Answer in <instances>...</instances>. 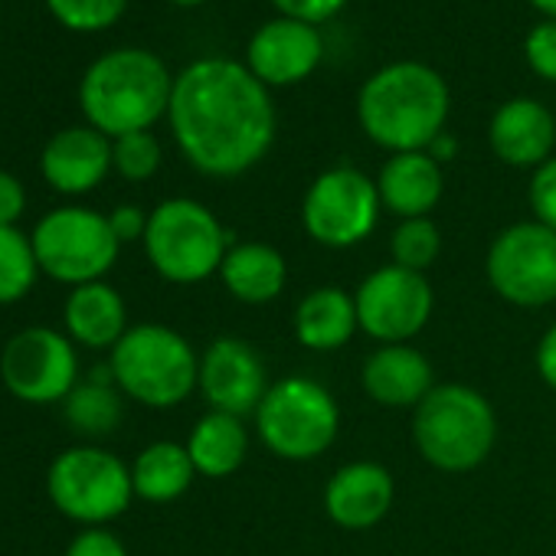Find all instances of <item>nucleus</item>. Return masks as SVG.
I'll list each match as a JSON object with an SVG mask.
<instances>
[{
    "label": "nucleus",
    "instance_id": "obj_22",
    "mask_svg": "<svg viewBox=\"0 0 556 556\" xmlns=\"http://www.w3.org/2000/svg\"><path fill=\"white\" fill-rule=\"evenodd\" d=\"M361 331L354 295L338 286L312 289L295 308V338L302 348L331 354L341 351Z\"/></svg>",
    "mask_w": 556,
    "mask_h": 556
},
{
    "label": "nucleus",
    "instance_id": "obj_1",
    "mask_svg": "<svg viewBox=\"0 0 556 556\" xmlns=\"http://www.w3.org/2000/svg\"><path fill=\"white\" fill-rule=\"evenodd\" d=\"M167 115L184 157L210 177L245 174L275 138L265 86L232 60L190 63L174 83Z\"/></svg>",
    "mask_w": 556,
    "mask_h": 556
},
{
    "label": "nucleus",
    "instance_id": "obj_9",
    "mask_svg": "<svg viewBox=\"0 0 556 556\" xmlns=\"http://www.w3.org/2000/svg\"><path fill=\"white\" fill-rule=\"evenodd\" d=\"M53 504L79 523H105L128 510L135 497L131 468L105 448H70L50 465Z\"/></svg>",
    "mask_w": 556,
    "mask_h": 556
},
{
    "label": "nucleus",
    "instance_id": "obj_14",
    "mask_svg": "<svg viewBox=\"0 0 556 556\" xmlns=\"http://www.w3.org/2000/svg\"><path fill=\"white\" fill-rule=\"evenodd\" d=\"M268 367L255 344L242 338H216L200 357L197 390L216 413L229 416H255L258 403L268 393Z\"/></svg>",
    "mask_w": 556,
    "mask_h": 556
},
{
    "label": "nucleus",
    "instance_id": "obj_36",
    "mask_svg": "<svg viewBox=\"0 0 556 556\" xmlns=\"http://www.w3.org/2000/svg\"><path fill=\"white\" fill-rule=\"evenodd\" d=\"M24 184L8 174V170H0V226H14L24 213Z\"/></svg>",
    "mask_w": 556,
    "mask_h": 556
},
{
    "label": "nucleus",
    "instance_id": "obj_3",
    "mask_svg": "<svg viewBox=\"0 0 556 556\" xmlns=\"http://www.w3.org/2000/svg\"><path fill=\"white\" fill-rule=\"evenodd\" d=\"M174 83L164 63L148 50H115L96 60L83 79L79 102L102 135L148 131L170 109Z\"/></svg>",
    "mask_w": 556,
    "mask_h": 556
},
{
    "label": "nucleus",
    "instance_id": "obj_8",
    "mask_svg": "<svg viewBox=\"0 0 556 556\" xmlns=\"http://www.w3.org/2000/svg\"><path fill=\"white\" fill-rule=\"evenodd\" d=\"M122 242L115 239L109 216L86 206H63L47 213L34 229V252L40 268L66 286L102 282L115 265Z\"/></svg>",
    "mask_w": 556,
    "mask_h": 556
},
{
    "label": "nucleus",
    "instance_id": "obj_26",
    "mask_svg": "<svg viewBox=\"0 0 556 556\" xmlns=\"http://www.w3.org/2000/svg\"><path fill=\"white\" fill-rule=\"evenodd\" d=\"M66 422L83 435H109L122 422V396L112 377V367L105 374L92 377L89 383H76V390L63 400Z\"/></svg>",
    "mask_w": 556,
    "mask_h": 556
},
{
    "label": "nucleus",
    "instance_id": "obj_20",
    "mask_svg": "<svg viewBox=\"0 0 556 556\" xmlns=\"http://www.w3.org/2000/svg\"><path fill=\"white\" fill-rule=\"evenodd\" d=\"M377 190H380L383 210L396 213L400 219L429 216L445 190L442 164L432 161L426 151L393 154L377 177Z\"/></svg>",
    "mask_w": 556,
    "mask_h": 556
},
{
    "label": "nucleus",
    "instance_id": "obj_31",
    "mask_svg": "<svg viewBox=\"0 0 556 556\" xmlns=\"http://www.w3.org/2000/svg\"><path fill=\"white\" fill-rule=\"evenodd\" d=\"M530 210L533 219L556 229V157L540 164L530 177Z\"/></svg>",
    "mask_w": 556,
    "mask_h": 556
},
{
    "label": "nucleus",
    "instance_id": "obj_4",
    "mask_svg": "<svg viewBox=\"0 0 556 556\" xmlns=\"http://www.w3.org/2000/svg\"><path fill=\"white\" fill-rule=\"evenodd\" d=\"M494 442V406L468 383H435L432 393L413 409V445L435 471H475L488 462Z\"/></svg>",
    "mask_w": 556,
    "mask_h": 556
},
{
    "label": "nucleus",
    "instance_id": "obj_34",
    "mask_svg": "<svg viewBox=\"0 0 556 556\" xmlns=\"http://www.w3.org/2000/svg\"><path fill=\"white\" fill-rule=\"evenodd\" d=\"M271 4H275L278 11H282L286 17L315 27V24L334 17V14L344 8V0H271Z\"/></svg>",
    "mask_w": 556,
    "mask_h": 556
},
{
    "label": "nucleus",
    "instance_id": "obj_28",
    "mask_svg": "<svg viewBox=\"0 0 556 556\" xmlns=\"http://www.w3.org/2000/svg\"><path fill=\"white\" fill-rule=\"evenodd\" d=\"M390 255L393 265H403L409 271H422L435 265V258L442 255V232L429 216H416V219H400V226L390 236Z\"/></svg>",
    "mask_w": 556,
    "mask_h": 556
},
{
    "label": "nucleus",
    "instance_id": "obj_24",
    "mask_svg": "<svg viewBox=\"0 0 556 556\" xmlns=\"http://www.w3.org/2000/svg\"><path fill=\"white\" fill-rule=\"evenodd\" d=\"M187 452L193 458L197 475L203 478H229L242 468L249 455V432L239 416L210 409L197 419L187 439Z\"/></svg>",
    "mask_w": 556,
    "mask_h": 556
},
{
    "label": "nucleus",
    "instance_id": "obj_33",
    "mask_svg": "<svg viewBox=\"0 0 556 556\" xmlns=\"http://www.w3.org/2000/svg\"><path fill=\"white\" fill-rule=\"evenodd\" d=\"M66 556H128V553H125V543L115 533H109L102 527H89L70 543Z\"/></svg>",
    "mask_w": 556,
    "mask_h": 556
},
{
    "label": "nucleus",
    "instance_id": "obj_16",
    "mask_svg": "<svg viewBox=\"0 0 556 556\" xmlns=\"http://www.w3.org/2000/svg\"><path fill=\"white\" fill-rule=\"evenodd\" d=\"M321 60V37L312 24L282 17L265 24L249 43V73L262 86H292Z\"/></svg>",
    "mask_w": 556,
    "mask_h": 556
},
{
    "label": "nucleus",
    "instance_id": "obj_23",
    "mask_svg": "<svg viewBox=\"0 0 556 556\" xmlns=\"http://www.w3.org/2000/svg\"><path fill=\"white\" fill-rule=\"evenodd\" d=\"M66 328L70 338L83 348L105 351L128 334V312L122 295L105 282H89L70 292L66 299Z\"/></svg>",
    "mask_w": 556,
    "mask_h": 556
},
{
    "label": "nucleus",
    "instance_id": "obj_29",
    "mask_svg": "<svg viewBox=\"0 0 556 556\" xmlns=\"http://www.w3.org/2000/svg\"><path fill=\"white\" fill-rule=\"evenodd\" d=\"M112 164L125 180H148L161 167V144L151 131H131L115 138Z\"/></svg>",
    "mask_w": 556,
    "mask_h": 556
},
{
    "label": "nucleus",
    "instance_id": "obj_35",
    "mask_svg": "<svg viewBox=\"0 0 556 556\" xmlns=\"http://www.w3.org/2000/svg\"><path fill=\"white\" fill-rule=\"evenodd\" d=\"M109 226H112V232H115L118 242H135V239H144V232H148V216H144L141 206L125 203V206H115V210L109 213Z\"/></svg>",
    "mask_w": 556,
    "mask_h": 556
},
{
    "label": "nucleus",
    "instance_id": "obj_13",
    "mask_svg": "<svg viewBox=\"0 0 556 556\" xmlns=\"http://www.w3.org/2000/svg\"><path fill=\"white\" fill-rule=\"evenodd\" d=\"M0 377L24 403H63L76 390L79 361L70 338L60 331L27 328L0 354Z\"/></svg>",
    "mask_w": 556,
    "mask_h": 556
},
{
    "label": "nucleus",
    "instance_id": "obj_30",
    "mask_svg": "<svg viewBox=\"0 0 556 556\" xmlns=\"http://www.w3.org/2000/svg\"><path fill=\"white\" fill-rule=\"evenodd\" d=\"M60 24L73 30H102L112 27L128 0H47Z\"/></svg>",
    "mask_w": 556,
    "mask_h": 556
},
{
    "label": "nucleus",
    "instance_id": "obj_11",
    "mask_svg": "<svg viewBox=\"0 0 556 556\" xmlns=\"http://www.w3.org/2000/svg\"><path fill=\"white\" fill-rule=\"evenodd\" d=\"M380 210V190L364 170L334 167L308 187L302 203V226L318 245L354 249L377 229Z\"/></svg>",
    "mask_w": 556,
    "mask_h": 556
},
{
    "label": "nucleus",
    "instance_id": "obj_5",
    "mask_svg": "<svg viewBox=\"0 0 556 556\" xmlns=\"http://www.w3.org/2000/svg\"><path fill=\"white\" fill-rule=\"evenodd\" d=\"M115 387L141 406L170 409L184 403L200 380V357L184 334L164 325H138L112 348Z\"/></svg>",
    "mask_w": 556,
    "mask_h": 556
},
{
    "label": "nucleus",
    "instance_id": "obj_6",
    "mask_svg": "<svg viewBox=\"0 0 556 556\" xmlns=\"http://www.w3.org/2000/svg\"><path fill=\"white\" fill-rule=\"evenodd\" d=\"M262 445L286 462H312L325 455L341 432V406L334 393L312 377H286L268 387L255 409Z\"/></svg>",
    "mask_w": 556,
    "mask_h": 556
},
{
    "label": "nucleus",
    "instance_id": "obj_12",
    "mask_svg": "<svg viewBox=\"0 0 556 556\" xmlns=\"http://www.w3.org/2000/svg\"><path fill=\"white\" fill-rule=\"evenodd\" d=\"M354 305L367 338L377 344H406L429 325L435 295L422 271H409L390 262L374 268L357 286Z\"/></svg>",
    "mask_w": 556,
    "mask_h": 556
},
{
    "label": "nucleus",
    "instance_id": "obj_17",
    "mask_svg": "<svg viewBox=\"0 0 556 556\" xmlns=\"http://www.w3.org/2000/svg\"><path fill=\"white\" fill-rule=\"evenodd\" d=\"M364 393L387 409H416L435 387L432 364L409 344H380L361 367Z\"/></svg>",
    "mask_w": 556,
    "mask_h": 556
},
{
    "label": "nucleus",
    "instance_id": "obj_25",
    "mask_svg": "<svg viewBox=\"0 0 556 556\" xmlns=\"http://www.w3.org/2000/svg\"><path fill=\"white\" fill-rule=\"evenodd\" d=\"M197 478L193 458L180 442H154L148 445L131 465L135 494L148 504H170L177 501Z\"/></svg>",
    "mask_w": 556,
    "mask_h": 556
},
{
    "label": "nucleus",
    "instance_id": "obj_15",
    "mask_svg": "<svg viewBox=\"0 0 556 556\" xmlns=\"http://www.w3.org/2000/svg\"><path fill=\"white\" fill-rule=\"evenodd\" d=\"M396 501V481L380 462L341 465L325 484V514L341 530L377 527Z\"/></svg>",
    "mask_w": 556,
    "mask_h": 556
},
{
    "label": "nucleus",
    "instance_id": "obj_21",
    "mask_svg": "<svg viewBox=\"0 0 556 556\" xmlns=\"http://www.w3.org/2000/svg\"><path fill=\"white\" fill-rule=\"evenodd\" d=\"M219 278L226 292L242 305H268L289 286V262L275 245L265 242H236L229 245Z\"/></svg>",
    "mask_w": 556,
    "mask_h": 556
},
{
    "label": "nucleus",
    "instance_id": "obj_40",
    "mask_svg": "<svg viewBox=\"0 0 556 556\" xmlns=\"http://www.w3.org/2000/svg\"><path fill=\"white\" fill-rule=\"evenodd\" d=\"M174 4H184V8H193V4H203V0H174Z\"/></svg>",
    "mask_w": 556,
    "mask_h": 556
},
{
    "label": "nucleus",
    "instance_id": "obj_37",
    "mask_svg": "<svg viewBox=\"0 0 556 556\" xmlns=\"http://www.w3.org/2000/svg\"><path fill=\"white\" fill-rule=\"evenodd\" d=\"M536 374L549 390H556V325H549L536 344Z\"/></svg>",
    "mask_w": 556,
    "mask_h": 556
},
{
    "label": "nucleus",
    "instance_id": "obj_19",
    "mask_svg": "<svg viewBox=\"0 0 556 556\" xmlns=\"http://www.w3.org/2000/svg\"><path fill=\"white\" fill-rule=\"evenodd\" d=\"M43 177L60 193H86L112 167V144L96 128H66L43 148Z\"/></svg>",
    "mask_w": 556,
    "mask_h": 556
},
{
    "label": "nucleus",
    "instance_id": "obj_38",
    "mask_svg": "<svg viewBox=\"0 0 556 556\" xmlns=\"http://www.w3.org/2000/svg\"><path fill=\"white\" fill-rule=\"evenodd\" d=\"M426 154L432 157V161H452L455 157V138H448V135H439L429 148H426Z\"/></svg>",
    "mask_w": 556,
    "mask_h": 556
},
{
    "label": "nucleus",
    "instance_id": "obj_10",
    "mask_svg": "<svg viewBox=\"0 0 556 556\" xmlns=\"http://www.w3.org/2000/svg\"><path fill=\"white\" fill-rule=\"evenodd\" d=\"M488 286L517 308L556 302V229L530 219L501 229L484 258Z\"/></svg>",
    "mask_w": 556,
    "mask_h": 556
},
{
    "label": "nucleus",
    "instance_id": "obj_39",
    "mask_svg": "<svg viewBox=\"0 0 556 556\" xmlns=\"http://www.w3.org/2000/svg\"><path fill=\"white\" fill-rule=\"evenodd\" d=\"M530 4H533L536 11H543V14L556 17V0H530Z\"/></svg>",
    "mask_w": 556,
    "mask_h": 556
},
{
    "label": "nucleus",
    "instance_id": "obj_7",
    "mask_svg": "<svg viewBox=\"0 0 556 556\" xmlns=\"http://www.w3.org/2000/svg\"><path fill=\"white\" fill-rule=\"evenodd\" d=\"M232 236L197 200H164L148 216L144 252L154 271L174 286H197L219 271Z\"/></svg>",
    "mask_w": 556,
    "mask_h": 556
},
{
    "label": "nucleus",
    "instance_id": "obj_2",
    "mask_svg": "<svg viewBox=\"0 0 556 556\" xmlns=\"http://www.w3.org/2000/svg\"><path fill=\"white\" fill-rule=\"evenodd\" d=\"M357 118L380 148L426 151L448 118V86L422 63H393L367 79L357 99Z\"/></svg>",
    "mask_w": 556,
    "mask_h": 556
},
{
    "label": "nucleus",
    "instance_id": "obj_27",
    "mask_svg": "<svg viewBox=\"0 0 556 556\" xmlns=\"http://www.w3.org/2000/svg\"><path fill=\"white\" fill-rule=\"evenodd\" d=\"M37 252L17 226H0V305L21 302L37 282Z\"/></svg>",
    "mask_w": 556,
    "mask_h": 556
},
{
    "label": "nucleus",
    "instance_id": "obj_18",
    "mask_svg": "<svg viewBox=\"0 0 556 556\" xmlns=\"http://www.w3.org/2000/svg\"><path fill=\"white\" fill-rule=\"evenodd\" d=\"M491 148L510 167H540L549 161L556 141L553 115L533 99H514L491 118Z\"/></svg>",
    "mask_w": 556,
    "mask_h": 556
},
{
    "label": "nucleus",
    "instance_id": "obj_32",
    "mask_svg": "<svg viewBox=\"0 0 556 556\" xmlns=\"http://www.w3.org/2000/svg\"><path fill=\"white\" fill-rule=\"evenodd\" d=\"M527 63L533 66L536 76L556 83V21L540 24V27L527 37Z\"/></svg>",
    "mask_w": 556,
    "mask_h": 556
}]
</instances>
